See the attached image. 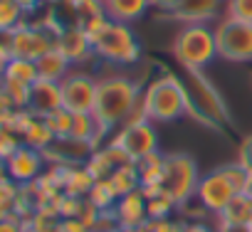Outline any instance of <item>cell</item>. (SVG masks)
<instances>
[{
    "label": "cell",
    "mask_w": 252,
    "mask_h": 232,
    "mask_svg": "<svg viewBox=\"0 0 252 232\" xmlns=\"http://www.w3.org/2000/svg\"><path fill=\"white\" fill-rule=\"evenodd\" d=\"M141 104V87L126 74H106L96 82V101H94V116L104 134V139L121 129L126 119L134 114V109Z\"/></svg>",
    "instance_id": "1"
},
{
    "label": "cell",
    "mask_w": 252,
    "mask_h": 232,
    "mask_svg": "<svg viewBox=\"0 0 252 232\" xmlns=\"http://www.w3.org/2000/svg\"><path fill=\"white\" fill-rule=\"evenodd\" d=\"M141 106L151 124H171L190 111L188 91L181 79L173 74H163L149 82V87L141 91Z\"/></svg>",
    "instance_id": "2"
},
{
    "label": "cell",
    "mask_w": 252,
    "mask_h": 232,
    "mask_svg": "<svg viewBox=\"0 0 252 232\" xmlns=\"http://www.w3.org/2000/svg\"><path fill=\"white\" fill-rule=\"evenodd\" d=\"M173 57L186 72H203L218 57L215 28L210 25H183L173 40Z\"/></svg>",
    "instance_id": "3"
},
{
    "label": "cell",
    "mask_w": 252,
    "mask_h": 232,
    "mask_svg": "<svg viewBox=\"0 0 252 232\" xmlns=\"http://www.w3.org/2000/svg\"><path fill=\"white\" fill-rule=\"evenodd\" d=\"M94 55L114 67H131L141 59V42L131 25L109 20L106 28L92 40Z\"/></svg>",
    "instance_id": "4"
},
{
    "label": "cell",
    "mask_w": 252,
    "mask_h": 232,
    "mask_svg": "<svg viewBox=\"0 0 252 232\" xmlns=\"http://www.w3.org/2000/svg\"><path fill=\"white\" fill-rule=\"evenodd\" d=\"M57 30H60V25L55 23V18H50L45 23H28L25 20L20 28H15L13 32H8L10 57L37 62L42 55H47L50 50H55Z\"/></svg>",
    "instance_id": "5"
},
{
    "label": "cell",
    "mask_w": 252,
    "mask_h": 232,
    "mask_svg": "<svg viewBox=\"0 0 252 232\" xmlns=\"http://www.w3.org/2000/svg\"><path fill=\"white\" fill-rule=\"evenodd\" d=\"M200 173L198 163L188 153H166V168H163V193H168L178 207L188 205L195 198Z\"/></svg>",
    "instance_id": "6"
},
{
    "label": "cell",
    "mask_w": 252,
    "mask_h": 232,
    "mask_svg": "<svg viewBox=\"0 0 252 232\" xmlns=\"http://www.w3.org/2000/svg\"><path fill=\"white\" fill-rule=\"evenodd\" d=\"M188 91L190 111L205 124H225L227 121V106L215 91V87L203 77V72H188V79L183 82Z\"/></svg>",
    "instance_id": "7"
},
{
    "label": "cell",
    "mask_w": 252,
    "mask_h": 232,
    "mask_svg": "<svg viewBox=\"0 0 252 232\" xmlns=\"http://www.w3.org/2000/svg\"><path fill=\"white\" fill-rule=\"evenodd\" d=\"M215 42L218 57L227 62H252V23L230 15L220 18L215 25Z\"/></svg>",
    "instance_id": "8"
},
{
    "label": "cell",
    "mask_w": 252,
    "mask_h": 232,
    "mask_svg": "<svg viewBox=\"0 0 252 232\" xmlns=\"http://www.w3.org/2000/svg\"><path fill=\"white\" fill-rule=\"evenodd\" d=\"M96 77L74 67L62 82V104L64 109H69L72 114H82V111H94V101H96Z\"/></svg>",
    "instance_id": "9"
},
{
    "label": "cell",
    "mask_w": 252,
    "mask_h": 232,
    "mask_svg": "<svg viewBox=\"0 0 252 232\" xmlns=\"http://www.w3.org/2000/svg\"><path fill=\"white\" fill-rule=\"evenodd\" d=\"M111 141H116L126 153H129V158L134 163H139L149 153L158 151V131H156V124H151L149 119L116 129V136H111Z\"/></svg>",
    "instance_id": "10"
},
{
    "label": "cell",
    "mask_w": 252,
    "mask_h": 232,
    "mask_svg": "<svg viewBox=\"0 0 252 232\" xmlns=\"http://www.w3.org/2000/svg\"><path fill=\"white\" fill-rule=\"evenodd\" d=\"M232 198H235V190L230 188V183L225 180V175L220 173V168L200 175L198 188H195V200L200 203V207L205 212H210V215L218 217L227 207V203Z\"/></svg>",
    "instance_id": "11"
},
{
    "label": "cell",
    "mask_w": 252,
    "mask_h": 232,
    "mask_svg": "<svg viewBox=\"0 0 252 232\" xmlns=\"http://www.w3.org/2000/svg\"><path fill=\"white\" fill-rule=\"evenodd\" d=\"M8 129L18 131L23 144L30 146V148H37V151H47L57 141L52 136L47 121H45V116H37L30 109H18L15 116H13V121L8 124Z\"/></svg>",
    "instance_id": "12"
},
{
    "label": "cell",
    "mask_w": 252,
    "mask_h": 232,
    "mask_svg": "<svg viewBox=\"0 0 252 232\" xmlns=\"http://www.w3.org/2000/svg\"><path fill=\"white\" fill-rule=\"evenodd\" d=\"M55 47L69 59L72 67H82V64H87V62H92L96 57L92 40L87 37V32L79 25H64V28H60L57 30Z\"/></svg>",
    "instance_id": "13"
},
{
    "label": "cell",
    "mask_w": 252,
    "mask_h": 232,
    "mask_svg": "<svg viewBox=\"0 0 252 232\" xmlns=\"http://www.w3.org/2000/svg\"><path fill=\"white\" fill-rule=\"evenodd\" d=\"M47 168V161H45V153L37 151V148H30V146H20L10 158H8V178L18 185H28V183H35Z\"/></svg>",
    "instance_id": "14"
},
{
    "label": "cell",
    "mask_w": 252,
    "mask_h": 232,
    "mask_svg": "<svg viewBox=\"0 0 252 232\" xmlns=\"http://www.w3.org/2000/svg\"><path fill=\"white\" fill-rule=\"evenodd\" d=\"M222 10L225 0H183L171 15L186 25H208L210 20L220 18Z\"/></svg>",
    "instance_id": "15"
},
{
    "label": "cell",
    "mask_w": 252,
    "mask_h": 232,
    "mask_svg": "<svg viewBox=\"0 0 252 232\" xmlns=\"http://www.w3.org/2000/svg\"><path fill=\"white\" fill-rule=\"evenodd\" d=\"M64 106L62 104V87L60 82H47V79H37L32 87H30V101H28V109L37 116H47L52 114L55 109Z\"/></svg>",
    "instance_id": "16"
},
{
    "label": "cell",
    "mask_w": 252,
    "mask_h": 232,
    "mask_svg": "<svg viewBox=\"0 0 252 232\" xmlns=\"http://www.w3.org/2000/svg\"><path fill=\"white\" fill-rule=\"evenodd\" d=\"M121 230L124 227H144L149 222V210H146V195L139 190L129 193V195H121L116 207H114Z\"/></svg>",
    "instance_id": "17"
},
{
    "label": "cell",
    "mask_w": 252,
    "mask_h": 232,
    "mask_svg": "<svg viewBox=\"0 0 252 232\" xmlns=\"http://www.w3.org/2000/svg\"><path fill=\"white\" fill-rule=\"evenodd\" d=\"M151 8H154L151 0H104L106 18L116 23H126V25L141 20Z\"/></svg>",
    "instance_id": "18"
},
{
    "label": "cell",
    "mask_w": 252,
    "mask_h": 232,
    "mask_svg": "<svg viewBox=\"0 0 252 232\" xmlns=\"http://www.w3.org/2000/svg\"><path fill=\"white\" fill-rule=\"evenodd\" d=\"M37 74H40V79H47V82H62L74 67L69 64V59L55 47V50H50L47 55H42L37 62Z\"/></svg>",
    "instance_id": "19"
},
{
    "label": "cell",
    "mask_w": 252,
    "mask_h": 232,
    "mask_svg": "<svg viewBox=\"0 0 252 232\" xmlns=\"http://www.w3.org/2000/svg\"><path fill=\"white\" fill-rule=\"evenodd\" d=\"M218 222L222 225H252V193L235 195L227 207L218 215Z\"/></svg>",
    "instance_id": "20"
},
{
    "label": "cell",
    "mask_w": 252,
    "mask_h": 232,
    "mask_svg": "<svg viewBox=\"0 0 252 232\" xmlns=\"http://www.w3.org/2000/svg\"><path fill=\"white\" fill-rule=\"evenodd\" d=\"M94 175L87 171L84 163H77V166H67V173H64V195H77V198H87L89 190L94 188Z\"/></svg>",
    "instance_id": "21"
},
{
    "label": "cell",
    "mask_w": 252,
    "mask_h": 232,
    "mask_svg": "<svg viewBox=\"0 0 252 232\" xmlns=\"http://www.w3.org/2000/svg\"><path fill=\"white\" fill-rule=\"evenodd\" d=\"M55 8H62L72 15V23L69 25H84L87 20L96 18V15H106L104 13V0H67L62 5H55Z\"/></svg>",
    "instance_id": "22"
},
{
    "label": "cell",
    "mask_w": 252,
    "mask_h": 232,
    "mask_svg": "<svg viewBox=\"0 0 252 232\" xmlns=\"http://www.w3.org/2000/svg\"><path fill=\"white\" fill-rule=\"evenodd\" d=\"M139 175H141V185H161L163 180V168H166V153L154 151L146 158H141L136 163Z\"/></svg>",
    "instance_id": "23"
},
{
    "label": "cell",
    "mask_w": 252,
    "mask_h": 232,
    "mask_svg": "<svg viewBox=\"0 0 252 232\" xmlns=\"http://www.w3.org/2000/svg\"><path fill=\"white\" fill-rule=\"evenodd\" d=\"M0 79H13V82H23V84H35L40 79L37 74V64L30 62V59H20V57H10Z\"/></svg>",
    "instance_id": "24"
},
{
    "label": "cell",
    "mask_w": 252,
    "mask_h": 232,
    "mask_svg": "<svg viewBox=\"0 0 252 232\" xmlns=\"http://www.w3.org/2000/svg\"><path fill=\"white\" fill-rule=\"evenodd\" d=\"M111 185L116 188L119 195H129L134 190L141 188V175H139V168L136 163H126V166H119L111 175H109Z\"/></svg>",
    "instance_id": "25"
},
{
    "label": "cell",
    "mask_w": 252,
    "mask_h": 232,
    "mask_svg": "<svg viewBox=\"0 0 252 232\" xmlns=\"http://www.w3.org/2000/svg\"><path fill=\"white\" fill-rule=\"evenodd\" d=\"M87 198H89V203H92L96 210H114L121 195L116 193V188L111 185L109 178H101V180L94 183V188L89 190Z\"/></svg>",
    "instance_id": "26"
},
{
    "label": "cell",
    "mask_w": 252,
    "mask_h": 232,
    "mask_svg": "<svg viewBox=\"0 0 252 232\" xmlns=\"http://www.w3.org/2000/svg\"><path fill=\"white\" fill-rule=\"evenodd\" d=\"M220 173L225 175V180L230 183V188L235 190V195H240V193H252V173H250L242 163H237V161L225 163V166H220Z\"/></svg>",
    "instance_id": "27"
},
{
    "label": "cell",
    "mask_w": 252,
    "mask_h": 232,
    "mask_svg": "<svg viewBox=\"0 0 252 232\" xmlns=\"http://www.w3.org/2000/svg\"><path fill=\"white\" fill-rule=\"evenodd\" d=\"M28 13L18 5V0H0V35H8L25 23Z\"/></svg>",
    "instance_id": "28"
},
{
    "label": "cell",
    "mask_w": 252,
    "mask_h": 232,
    "mask_svg": "<svg viewBox=\"0 0 252 232\" xmlns=\"http://www.w3.org/2000/svg\"><path fill=\"white\" fill-rule=\"evenodd\" d=\"M45 121H47V126H50V131H52V136H55V139H69L74 114H72L69 109L60 106V109H55L52 114H47V116H45Z\"/></svg>",
    "instance_id": "29"
},
{
    "label": "cell",
    "mask_w": 252,
    "mask_h": 232,
    "mask_svg": "<svg viewBox=\"0 0 252 232\" xmlns=\"http://www.w3.org/2000/svg\"><path fill=\"white\" fill-rule=\"evenodd\" d=\"M60 222H62V217H60L57 212L35 210V212L25 220V230H32V232H57V230H60Z\"/></svg>",
    "instance_id": "30"
},
{
    "label": "cell",
    "mask_w": 252,
    "mask_h": 232,
    "mask_svg": "<svg viewBox=\"0 0 252 232\" xmlns=\"http://www.w3.org/2000/svg\"><path fill=\"white\" fill-rule=\"evenodd\" d=\"M87 171L94 175V180H101V178H109L116 168H114V163H111V158L106 156V151H104V146H99V148H94L92 151V156L87 158Z\"/></svg>",
    "instance_id": "31"
},
{
    "label": "cell",
    "mask_w": 252,
    "mask_h": 232,
    "mask_svg": "<svg viewBox=\"0 0 252 232\" xmlns=\"http://www.w3.org/2000/svg\"><path fill=\"white\" fill-rule=\"evenodd\" d=\"M146 210H149V220H163V217H173L178 205L168 193H158L156 198L146 200Z\"/></svg>",
    "instance_id": "32"
},
{
    "label": "cell",
    "mask_w": 252,
    "mask_h": 232,
    "mask_svg": "<svg viewBox=\"0 0 252 232\" xmlns=\"http://www.w3.org/2000/svg\"><path fill=\"white\" fill-rule=\"evenodd\" d=\"M18 190L20 185L13 183L10 178L0 180V222L15 215V200H18Z\"/></svg>",
    "instance_id": "33"
},
{
    "label": "cell",
    "mask_w": 252,
    "mask_h": 232,
    "mask_svg": "<svg viewBox=\"0 0 252 232\" xmlns=\"http://www.w3.org/2000/svg\"><path fill=\"white\" fill-rule=\"evenodd\" d=\"M0 87L5 89V94L13 99V104H15L18 109H28V101H30V84L13 82V79H0Z\"/></svg>",
    "instance_id": "34"
},
{
    "label": "cell",
    "mask_w": 252,
    "mask_h": 232,
    "mask_svg": "<svg viewBox=\"0 0 252 232\" xmlns=\"http://www.w3.org/2000/svg\"><path fill=\"white\" fill-rule=\"evenodd\" d=\"M20 146H23V139L18 131H13L8 126H0V158L8 161Z\"/></svg>",
    "instance_id": "35"
},
{
    "label": "cell",
    "mask_w": 252,
    "mask_h": 232,
    "mask_svg": "<svg viewBox=\"0 0 252 232\" xmlns=\"http://www.w3.org/2000/svg\"><path fill=\"white\" fill-rule=\"evenodd\" d=\"M225 15L252 23V0H225Z\"/></svg>",
    "instance_id": "36"
},
{
    "label": "cell",
    "mask_w": 252,
    "mask_h": 232,
    "mask_svg": "<svg viewBox=\"0 0 252 232\" xmlns=\"http://www.w3.org/2000/svg\"><path fill=\"white\" fill-rule=\"evenodd\" d=\"M87 198H77V195H62L60 200V217H79L82 207H84Z\"/></svg>",
    "instance_id": "37"
},
{
    "label": "cell",
    "mask_w": 252,
    "mask_h": 232,
    "mask_svg": "<svg viewBox=\"0 0 252 232\" xmlns=\"http://www.w3.org/2000/svg\"><path fill=\"white\" fill-rule=\"evenodd\" d=\"M114 230H121L116 212L114 210H99V217H96V225H94L92 232H114Z\"/></svg>",
    "instance_id": "38"
},
{
    "label": "cell",
    "mask_w": 252,
    "mask_h": 232,
    "mask_svg": "<svg viewBox=\"0 0 252 232\" xmlns=\"http://www.w3.org/2000/svg\"><path fill=\"white\" fill-rule=\"evenodd\" d=\"M146 232H183V222L181 220H173V217L149 220L146 222Z\"/></svg>",
    "instance_id": "39"
},
{
    "label": "cell",
    "mask_w": 252,
    "mask_h": 232,
    "mask_svg": "<svg viewBox=\"0 0 252 232\" xmlns=\"http://www.w3.org/2000/svg\"><path fill=\"white\" fill-rule=\"evenodd\" d=\"M18 106L13 104V99L5 94V89L0 87V126H8L13 121V116H15Z\"/></svg>",
    "instance_id": "40"
},
{
    "label": "cell",
    "mask_w": 252,
    "mask_h": 232,
    "mask_svg": "<svg viewBox=\"0 0 252 232\" xmlns=\"http://www.w3.org/2000/svg\"><path fill=\"white\" fill-rule=\"evenodd\" d=\"M237 163H242L250 173H252V134L240 144V151H237Z\"/></svg>",
    "instance_id": "41"
},
{
    "label": "cell",
    "mask_w": 252,
    "mask_h": 232,
    "mask_svg": "<svg viewBox=\"0 0 252 232\" xmlns=\"http://www.w3.org/2000/svg\"><path fill=\"white\" fill-rule=\"evenodd\" d=\"M57 232H92L79 217H62L60 222V230Z\"/></svg>",
    "instance_id": "42"
},
{
    "label": "cell",
    "mask_w": 252,
    "mask_h": 232,
    "mask_svg": "<svg viewBox=\"0 0 252 232\" xmlns=\"http://www.w3.org/2000/svg\"><path fill=\"white\" fill-rule=\"evenodd\" d=\"M0 232H25V220L18 217V215H13V217L0 222Z\"/></svg>",
    "instance_id": "43"
},
{
    "label": "cell",
    "mask_w": 252,
    "mask_h": 232,
    "mask_svg": "<svg viewBox=\"0 0 252 232\" xmlns=\"http://www.w3.org/2000/svg\"><path fill=\"white\" fill-rule=\"evenodd\" d=\"M183 232H215V230L200 220H188V222H183Z\"/></svg>",
    "instance_id": "44"
},
{
    "label": "cell",
    "mask_w": 252,
    "mask_h": 232,
    "mask_svg": "<svg viewBox=\"0 0 252 232\" xmlns=\"http://www.w3.org/2000/svg\"><path fill=\"white\" fill-rule=\"evenodd\" d=\"M181 3H183V0H151V5L158 8V10H163V13H173Z\"/></svg>",
    "instance_id": "45"
},
{
    "label": "cell",
    "mask_w": 252,
    "mask_h": 232,
    "mask_svg": "<svg viewBox=\"0 0 252 232\" xmlns=\"http://www.w3.org/2000/svg\"><path fill=\"white\" fill-rule=\"evenodd\" d=\"M18 5L30 15V13H35V10H40L42 5H47V0H18Z\"/></svg>",
    "instance_id": "46"
},
{
    "label": "cell",
    "mask_w": 252,
    "mask_h": 232,
    "mask_svg": "<svg viewBox=\"0 0 252 232\" xmlns=\"http://www.w3.org/2000/svg\"><path fill=\"white\" fill-rule=\"evenodd\" d=\"M215 232H252V225H222V222H218Z\"/></svg>",
    "instance_id": "47"
},
{
    "label": "cell",
    "mask_w": 252,
    "mask_h": 232,
    "mask_svg": "<svg viewBox=\"0 0 252 232\" xmlns=\"http://www.w3.org/2000/svg\"><path fill=\"white\" fill-rule=\"evenodd\" d=\"M8 178V161L0 158V180H5Z\"/></svg>",
    "instance_id": "48"
},
{
    "label": "cell",
    "mask_w": 252,
    "mask_h": 232,
    "mask_svg": "<svg viewBox=\"0 0 252 232\" xmlns=\"http://www.w3.org/2000/svg\"><path fill=\"white\" fill-rule=\"evenodd\" d=\"M119 232H146V225H144V227H124V230H119Z\"/></svg>",
    "instance_id": "49"
},
{
    "label": "cell",
    "mask_w": 252,
    "mask_h": 232,
    "mask_svg": "<svg viewBox=\"0 0 252 232\" xmlns=\"http://www.w3.org/2000/svg\"><path fill=\"white\" fill-rule=\"evenodd\" d=\"M62 3H67V0H47V5H52V8L55 5H62Z\"/></svg>",
    "instance_id": "50"
},
{
    "label": "cell",
    "mask_w": 252,
    "mask_h": 232,
    "mask_svg": "<svg viewBox=\"0 0 252 232\" xmlns=\"http://www.w3.org/2000/svg\"><path fill=\"white\" fill-rule=\"evenodd\" d=\"M25 232H32V230H25Z\"/></svg>",
    "instance_id": "51"
},
{
    "label": "cell",
    "mask_w": 252,
    "mask_h": 232,
    "mask_svg": "<svg viewBox=\"0 0 252 232\" xmlns=\"http://www.w3.org/2000/svg\"><path fill=\"white\" fill-rule=\"evenodd\" d=\"M114 232H119V230H114Z\"/></svg>",
    "instance_id": "52"
}]
</instances>
